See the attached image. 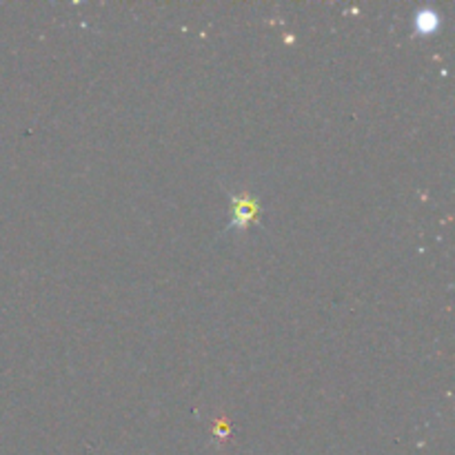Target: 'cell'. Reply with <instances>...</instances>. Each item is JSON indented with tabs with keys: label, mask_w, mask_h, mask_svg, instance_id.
Segmentation results:
<instances>
[{
	"label": "cell",
	"mask_w": 455,
	"mask_h": 455,
	"mask_svg": "<svg viewBox=\"0 0 455 455\" xmlns=\"http://www.w3.org/2000/svg\"><path fill=\"white\" fill-rule=\"evenodd\" d=\"M256 216V203L249 198H238L235 200V207H234V218H235V225L238 227H247V222Z\"/></svg>",
	"instance_id": "1"
}]
</instances>
